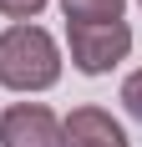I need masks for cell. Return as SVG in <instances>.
Instances as JSON below:
<instances>
[{"label": "cell", "instance_id": "obj_1", "mask_svg": "<svg viewBox=\"0 0 142 147\" xmlns=\"http://www.w3.org/2000/svg\"><path fill=\"white\" fill-rule=\"evenodd\" d=\"M61 81V46L41 26L0 30V86L10 91H46Z\"/></svg>", "mask_w": 142, "mask_h": 147}, {"label": "cell", "instance_id": "obj_2", "mask_svg": "<svg viewBox=\"0 0 142 147\" xmlns=\"http://www.w3.org/2000/svg\"><path fill=\"white\" fill-rule=\"evenodd\" d=\"M66 41H71V66L81 76H101V71H112L117 61H127L132 30H127V20H112V26H71Z\"/></svg>", "mask_w": 142, "mask_h": 147}, {"label": "cell", "instance_id": "obj_3", "mask_svg": "<svg viewBox=\"0 0 142 147\" xmlns=\"http://www.w3.org/2000/svg\"><path fill=\"white\" fill-rule=\"evenodd\" d=\"M0 147H61V122L46 102H15L0 112Z\"/></svg>", "mask_w": 142, "mask_h": 147}, {"label": "cell", "instance_id": "obj_4", "mask_svg": "<svg viewBox=\"0 0 142 147\" xmlns=\"http://www.w3.org/2000/svg\"><path fill=\"white\" fill-rule=\"evenodd\" d=\"M61 147H127V132H122V122H112V112L76 107L61 122Z\"/></svg>", "mask_w": 142, "mask_h": 147}, {"label": "cell", "instance_id": "obj_5", "mask_svg": "<svg viewBox=\"0 0 142 147\" xmlns=\"http://www.w3.org/2000/svg\"><path fill=\"white\" fill-rule=\"evenodd\" d=\"M61 10L71 26H112V20H122L127 0H61Z\"/></svg>", "mask_w": 142, "mask_h": 147}, {"label": "cell", "instance_id": "obj_6", "mask_svg": "<svg viewBox=\"0 0 142 147\" xmlns=\"http://www.w3.org/2000/svg\"><path fill=\"white\" fill-rule=\"evenodd\" d=\"M46 10V0H0V15H10V20H36V15Z\"/></svg>", "mask_w": 142, "mask_h": 147}, {"label": "cell", "instance_id": "obj_7", "mask_svg": "<svg viewBox=\"0 0 142 147\" xmlns=\"http://www.w3.org/2000/svg\"><path fill=\"white\" fill-rule=\"evenodd\" d=\"M122 107H127V117L142 122V71H132L127 81H122Z\"/></svg>", "mask_w": 142, "mask_h": 147}, {"label": "cell", "instance_id": "obj_8", "mask_svg": "<svg viewBox=\"0 0 142 147\" xmlns=\"http://www.w3.org/2000/svg\"><path fill=\"white\" fill-rule=\"evenodd\" d=\"M137 5H142V0H137Z\"/></svg>", "mask_w": 142, "mask_h": 147}]
</instances>
